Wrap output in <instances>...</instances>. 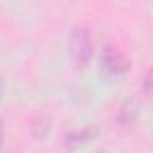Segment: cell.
<instances>
[{"mask_svg": "<svg viewBox=\"0 0 153 153\" xmlns=\"http://www.w3.org/2000/svg\"><path fill=\"white\" fill-rule=\"evenodd\" d=\"M68 51H70L72 59L78 65L88 63L92 58V52H94V43H92L90 33L83 27L74 29L68 36Z\"/></svg>", "mask_w": 153, "mask_h": 153, "instance_id": "6da1fadb", "label": "cell"}, {"mask_svg": "<svg viewBox=\"0 0 153 153\" xmlns=\"http://www.w3.org/2000/svg\"><path fill=\"white\" fill-rule=\"evenodd\" d=\"M101 65L110 74H123L130 68V59L123 52H119L115 47L108 45V47H105V51L101 54Z\"/></svg>", "mask_w": 153, "mask_h": 153, "instance_id": "7a4b0ae2", "label": "cell"}, {"mask_svg": "<svg viewBox=\"0 0 153 153\" xmlns=\"http://www.w3.org/2000/svg\"><path fill=\"white\" fill-rule=\"evenodd\" d=\"M92 137H94V131L88 130V128L76 130V131H72V133L67 135V148H74V146H78V144L88 142Z\"/></svg>", "mask_w": 153, "mask_h": 153, "instance_id": "3957f363", "label": "cell"}, {"mask_svg": "<svg viewBox=\"0 0 153 153\" xmlns=\"http://www.w3.org/2000/svg\"><path fill=\"white\" fill-rule=\"evenodd\" d=\"M142 90L149 96H153V68L146 74V78L142 79Z\"/></svg>", "mask_w": 153, "mask_h": 153, "instance_id": "277c9868", "label": "cell"}]
</instances>
